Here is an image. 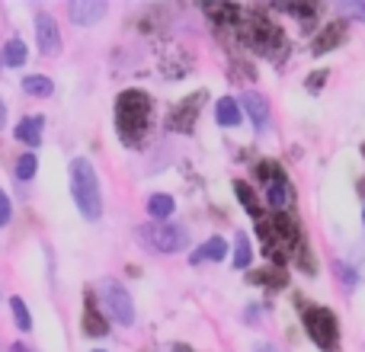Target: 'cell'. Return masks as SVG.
I'll return each mask as SVG.
<instances>
[{
	"label": "cell",
	"instance_id": "cell-8",
	"mask_svg": "<svg viewBox=\"0 0 365 352\" xmlns=\"http://www.w3.org/2000/svg\"><path fill=\"white\" fill-rule=\"evenodd\" d=\"M36 45H38V51H42L45 58H51V55L61 51V29H58L55 16L45 13V10L36 13Z\"/></svg>",
	"mask_w": 365,
	"mask_h": 352
},
{
	"label": "cell",
	"instance_id": "cell-22",
	"mask_svg": "<svg viewBox=\"0 0 365 352\" xmlns=\"http://www.w3.org/2000/svg\"><path fill=\"white\" fill-rule=\"evenodd\" d=\"M10 311H13V321H16V327L23 330V333H29V330H32V314H29V308H26L23 298L13 295L10 298Z\"/></svg>",
	"mask_w": 365,
	"mask_h": 352
},
{
	"label": "cell",
	"instance_id": "cell-5",
	"mask_svg": "<svg viewBox=\"0 0 365 352\" xmlns=\"http://www.w3.org/2000/svg\"><path fill=\"white\" fill-rule=\"evenodd\" d=\"M138 240L148 247V250H158V253H180L186 247V231L173 224H145L138 227Z\"/></svg>",
	"mask_w": 365,
	"mask_h": 352
},
{
	"label": "cell",
	"instance_id": "cell-30",
	"mask_svg": "<svg viewBox=\"0 0 365 352\" xmlns=\"http://www.w3.org/2000/svg\"><path fill=\"white\" fill-rule=\"evenodd\" d=\"M13 352H29V349H26L23 343H13Z\"/></svg>",
	"mask_w": 365,
	"mask_h": 352
},
{
	"label": "cell",
	"instance_id": "cell-32",
	"mask_svg": "<svg viewBox=\"0 0 365 352\" xmlns=\"http://www.w3.org/2000/svg\"><path fill=\"white\" fill-rule=\"evenodd\" d=\"M362 227H365V205H362Z\"/></svg>",
	"mask_w": 365,
	"mask_h": 352
},
{
	"label": "cell",
	"instance_id": "cell-23",
	"mask_svg": "<svg viewBox=\"0 0 365 352\" xmlns=\"http://www.w3.org/2000/svg\"><path fill=\"white\" fill-rule=\"evenodd\" d=\"M340 38H343V29H336V23L327 26V29H324V36L314 38V55H324V51H327L334 42H340Z\"/></svg>",
	"mask_w": 365,
	"mask_h": 352
},
{
	"label": "cell",
	"instance_id": "cell-3",
	"mask_svg": "<svg viewBox=\"0 0 365 352\" xmlns=\"http://www.w3.org/2000/svg\"><path fill=\"white\" fill-rule=\"evenodd\" d=\"M259 240H263L266 253H269L276 263H282V259L292 257V250H295V244L302 240V234H298V227L292 224L285 214H272V218H259Z\"/></svg>",
	"mask_w": 365,
	"mask_h": 352
},
{
	"label": "cell",
	"instance_id": "cell-4",
	"mask_svg": "<svg viewBox=\"0 0 365 352\" xmlns=\"http://www.w3.org/2000/svg\"><path fill=\"white\" fill-rule=\"evenodd\" d=\"M302 323H304V330H308V336L324 352H330L336 346V340H340V321H336V314L330 308H324V304H304Z\"/></svg>",
	"mask_w": 365,
	"mask_h": 352
},
{
	"label": "cell",
	"instance_id": "cell-19",
	"mask_svg": "<svg viewBox=\"0 0 365 352\" xmlns=\"http://www.w3.org/2000/svg\"><path fill=\"white\" fill-rule=\"evenodd\" d=\"M23 90L29 96H51L55 93V83H51V77H45V74H29V77H23Z\"/></svg>",
	"mask_w": 365,
	"mask_h": 352
},
{
	"label": "cell",
	"instance_id": "cell-14",
	"mask_svg": "<svg viewBox=\"0 0 365 352\" xmlns=\"http://www.w3.org/2000/svg\"><path fill=\"white\" fill-rule=\"evenodd\" d=\"M240 119H244V109H240L237 100H231V96H225V100L215 103V122H218L221 128H237Z\"/></svg>",
	"mask_w": 365,
	"mask_h": 352
},
{
	"label": "cell",
	"instance_id": "cell-7",
	"mask_svg": "<svg viewBox=\"0 0 365 352\" xmlns=\"http://www.w3.org/2000/svg\"><path fill=\"white\" fill-rule=\"evenodd\" d=\"M240 29H244L247 45H253L259 51H269L282 45V32L276 29V23H269L263 16H247V23H240Z\"/></svg>",
	"mask_w": 365,
	"mask_h": 352
},
{
	"label": "cell",
	"instance_id": "cell-31",
	"mask_svg": "<svg viewBox=\"0 0 365 352\" xmlns=\"http://www.w3.org/2000/svg\"><path fill=\"white\" fill-rule=\"evenodd\" d=\"M173 352H189L186 346H173Z\"/></svg>",
	"mask_w": 365,
	"mask_h": 352
},
{
	"label": "cell",
	"instance_id": "cell-11",
	"mask_svg": "<svg viewBox=\"0 0 365 352\" xmlns=\"http://www.w3.org/2000/svg\"><path fill=\"white\" fill-rule=\"evenodd\" d=\"M240 109L250 115V122H253V128H257V132H266V128H269V119H272V115H269V103H266L259 93H244Z\"/></svg>",
	"mask_w": 365,
	"mask_h": 352
},
{
	"label": "cell",
	"instance_id": "cell-26",
	"mask_svg": "<svg viewBox=\"0 0 365 352\" xmlns=\"http://www.w3.org/2000/svg\"><path fill=\"white\" fill-rule=\"evenodd\" d=\"M10 218H13V202H10V195L0 189V227L10 224Z\"/></svg>",
	"mask_w": 365,
	"mask_h": 352
},
{
	"label": "cell",
	"instance_id": "cell-15",
	"mask_svg": "<svg viewBox=\"0 0 365 352\" xmlns=\"http://www.w3.org/2000/svg\"><path fill=\"white\" fill-rule=\"evenodd\" d=\"M227 257V240L225 237H208L205 244L199 247V250L192 253V263H221V259Z\"/></svg>",
	"mask_w": 365,
	"mask_h": 352
},
{
	"label": "cell",
	"instance_id": "cell-27",
	"mask_svg": "<svg viewBox=\"0 0 365 352\" xmlns=\"http://www.w3.org/2000/svg\"><path fill=\"white\" fill-rule=\"evenodd\" d=\"M343 10L353 13L356 19H365V0H362V4H343Z\"/></svg>",
	"mask_w": 365,
	"mask_h": 352
},
{
	"label": "cell",
	"instance_id": "cell-25",
	"mask_svg": "<svg viewBox=\"0 0 365 352\" xmlns=\"http://www.w3.org/2000/svg\"><path fill=\"white\" fill-rule=\"evenodd\" d=\"M234 192L240 195V202H244V208L250 214H259V208H257V199H253V192H250V186L247 182H234Z\"/></svg>",
	"mask_w": 365,
	"mask_h": 352
},
{
	"label": "cell",
	"instance_id": "cell-6",
	"mask_svg": "<svg viewBox=\"0 0 365 352\" xmlns=\"http://www.w3.org/2000/svg\"><path fill=\"white\" fill-rule=\"evenodd\" d=\"M103 301H106L109 314L115 317V323H122V327H132L135 323V301L122 282L106 279V285H103Z\"/></svg>",
	"mask_w": 365,
	"mask_h": 352
},
{
	"label": "cell",
	"instance_id": "cell-17",
	"mask_svg": "<svg viewBox=\"0 0 365 352\" xmlns=\"http://www.w3.org/2000/svg\"><path fill=\"white\" fill-rule=\"evenodd\" d=\"M26 58H29V48H26L23 38H10V42L0 48V64H4V68H23Z\"/></svg>",
	"mask_w": 365,
	"mask_h": 352
},
{
	"label": "cell",
	"instance_id": "cell-10",
	"mask_svg": "<svg viewBox=\"0 0 365 352\" xmlns=\"http://www.w3.org/2000/svg\"><path fill=\"white\" fill-rule=\"evenodd\" d=\"M266 199H269V205H272V212L276 214H282L285 208L292 205L295 192H292V186H289V180L282 176V170H276V176L266 182Z\"/></svg>",
	"mask_w": 365,
	"mask_h": 352
},
{
	"label": "cell",
	"instance_id": "cell-1",
	"mask_svg": "<svg viewBox=\"0 0 365 352\" xmlns=\"http://www.w3.org/2000/svg\"><path fill=\"white\" fill-rule=\"evenodd\" d=\"M151 125V96L145 90H125L115 100V128L125 145L138 147Z\"/></svg>",
	"mask_w": 365,
	"mask_h": 352
},
{
	"label": "cell",
	"instance_id": "cell-16",
	"mask_svg": "<svg viewBox=\"0 0 365 352\" xmlns=\"http://www.w3.org/2000/svg\"><path fill=\"white\" fill-rule=\"evenodd\" d=\"M81 327H83V333H87V336H106V333H109L106 314H100V308H96L93 301H87V308H83Z\"/></svg>",
	"mask_w": 365,
	"mask_h": 352
},
{
	"label": "cell",
	"instance_id": "cell-33",
	"mask_svg": "<svg viewBox=\"0 0 365 352\" xmlns=\"http://www.w3.org/2000/svg\"><path fill=\"white\" fill-rule=\"evenodd\" d=\"M96 352H103V349H96Z\"/></svg>",
	"mask_w": 365,
	"mask_h": 352
},
{
	"label": "cell",
	"instance_id": "cell-20",
	"mask_svg": "<svg viewBox=\"0 0 365 352\" xmlns=\"http://www.w3.org/2000/svg\"><path fill=\"white\" fill-rule=\"evenodd\" d=\"M234 269H247V266L253 263V250H250V240H247V234H237L234 237Z\"/></svg>",
	"mask_w": 365,
	"mask_h": 352
},
{
	"label": "cell",
	"instance_id": "cell-24",
	"mask_svg": "<svg viewBox=\"0 0 365 352\" xmlns=\"http://www.w3.org/2000/svg\"><path fill=\"white\" fill-rule=\"evenodd\" d=\"M334 272L340 276V282L346 285V289H353V285L359 282V272H356L349 263H343V259H334Z\"/></svg>",
	"mask_w": 365,
	"mask_h": 352
},
{
	"label": "cell",
	"instance_id": "cell-12",
	"mask_svg": "<svg viewBox=\"0 0 365 352\" xmlns=\"http://www.w3.org/2000/svg\"><path fill=\"white\" fill-rule=\"evenodd\" d=\"M202 93H195V96H189V100H182L177 109L170 113V128L173 132H189V128L195 125V115H199V109H202Z\"/></svg>",
	"mask_w": 365,
	"mask_h": 352
},
{
	"label": "cell",
	"instance_id": "cell-2",
	"mask_svg": "<svg viewBox=\"0 0 365 352\" xmlns=\"http://www.w3.org/2000/svg\"><path fill=\"white\" fill-rule=\"evenodd\" d=\"M71 199H74L77 212H81L87 221H100L103 189H100V176H96L93 164H90L87 157L71 160Z\"/></svg>",
	"mask_w": 365,
	"mask_h": 352
},
{
	"label": "cell",
	"instance_id": "cell-9",
	"mask_svg": "<svg viewBox=\"0 0 365 352\" xmlns=\"http://www.w3.org/2000/svg\"><path fill=\"white\" fill-rule=\"evenodd\" d=\"M106 13H109V6L103 0H71L68 4V16L74 26H96Z\"/></svg>",
	"mask_w": 365,
	"mask_h": 352
},
{
	"label": "cell",
	"instance_id": "cell-28",
	"mask_svg": "<svg viewBox=\"0 0 365 352\" xmlns=\"http://www.w3.org/2000/svg\"><path fill=\"white\" fill-rule=\"evenodd\" d=\"M4 125H6V106L0 103V128H4Z\"/></svg>",
	"mask_w": 365,
	"mask_h": 352
},
{
	"label": "cell",
	"instance_id": "cell-13",
	"mask_svg": "<svg viewBox=\"0 0 365 352\" xmlns=\"http://www.w3.org/2000/svg\"><path fill=\"white\" fill-rule=\"evenodd\" d=\"M42 125H45L42 115H26V119H19V125L13 128V138L29 145V151H36V147L42 145Z\"/></svg>",
	"mask_w": 365,
	"mask_h": 352
},
{
	"label": "cell",
	"instance_id": "cell-29",
	"mask_svg": "<svg viewBox=\"0 0 365 352\" xmlns=\"http://www.w3.org/2000/svg\"><path fill=\"white\" fill-rule=\"evenodd\" d=\"M253 352H276V349H272V346H266V343H259V346L253 349Z\"/></svg>",
	"mask_w": 365,
	"mask_h": 352
},
{
	"label": "cell",
	"instance_id": "cell-21",
	"mask_svg": "<svg viewBox=\"0 0 365 352\" xmlns=\"http://www.w3.org/2000/svg\"><path fill=\"white\" fill-rule=\"evenodd\" d=\"M36 173H38V157L32 151H26L23 157L16 160V180L19 182H29V180H36Z\"/></svg>",
	"mask_w": 365,
	"mask_h": 352
},
{
	"label": "cell",
	"instance_id": "cell-18",
	"mask_svg": "<svg viewBox=\"0 0 365 352\" xmlns=\"http://www.w3.org/2000/svg\"><path fill=\"white\" fill-rule=\"evenodd\" d=\"M177 212V202H173V195H167V192H154L151 199H148V214H151L158 224H164L170 214Z\"/></svg>",
	"mask_w": 365,
	"mask_h": 352
}]
</instances>
